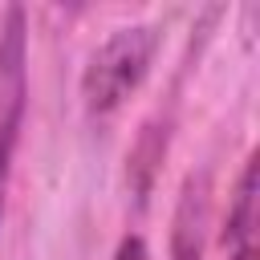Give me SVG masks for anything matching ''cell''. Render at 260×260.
Returning <instances> with one entry per match:
<instances>
[{
    "mask_svg": "<svg viewBox=\"0 0 260 260\" xmlns=\"http://www.w3.org/2000/svg\"><path fill=\"white\" fill-rule=\"evenodd\" d=\"M203 219H207V183L191 179L175 215V240H171L175 260H203Z\"/></svg>",
    "mask_w": 260,
    "mask_h": 260,
    "instance_id": "277c9868",
    "label": "cell"
},
{
    "mask_svg": "<svg viewBox=\"0 0 260 260\" xmlns=\"http://www.w3.org/2000/svg\"><path fill=\"white\" fill-rule=\"evenodd\" d=\"M256 228H260V191H256V158H248L232 211H228V260H256Z\"/></svg>",
    "mask_w": 260,
    "mask_h": 260,
    "instance_id": "3957f363",
    "label": "cell"
},
{
    "mask_svg": "<svg viewBox=\"0 0 260 260\" xmlns=\"http://www.w3.org/2000/svg\"><path fill=\"white\" fill-rule=\"evenodd\" d=\"M24 12L8 8L0 24V207H4V183H8V158L20 134L24 114Z\"/></svg>",
    "mask_w": 260,
    "mask_h": 260,
    "instance_id": "7a4b0ae2",
    "label": "cell"
},
{
    "mask_svg": "<svg viewBox=\"0 0 260 260\" xmlns=\"http://www.w3.org/2000/svg\"><path fill=\"white\" fill-rule=\"evenodd\" d=\"M154 53V32L150 28H122L114 32L98 53L85 73V106L89 114H110L122 106V98L142 81L146 65Z\"/></svg>",
    "mask_w": 260,
    "mask_h": 260,
    "instance_id": "6da1fadb",
    "label": "cell"
},
{
    "mask_svg": "<svg viewBox=\"0 0 260 260\" xmlns=\"http://www.w3.org/2000/svg\"><path fill=\"white\" fill-rule=\"evenodd\" d=\"M114 260H150V252H146V244H142L138 236H126V240L118 244Z\"/></svg>",
    "mask_w": 260,
    "mask_h": 260,
    "instance_id": "5b68a950",
    "label": "cell"
}]
</instances>
